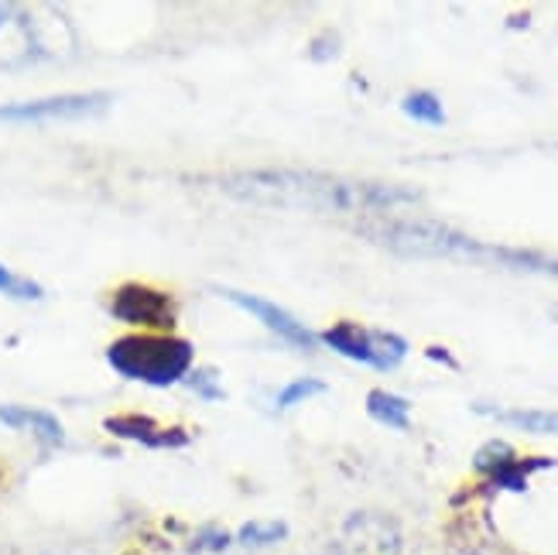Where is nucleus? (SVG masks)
I'll return each mask as SVG.
<instances>
[{
	"label": "nucleus",
	"instance_id": "1",
	"mask_svg": "<svg viewBox=\"0 0 558 555\" xmlns=\"http://www.w3.org/2000/svg\"><path fill=\"white\" fill-rule=\"evenodd\" d=\"M110 367L148 388H172L185 381L196 360V347L172 333H128L107 347Z\"/></svg>",
	"mask_w": 558,
	"mask_h": 555
},
{
	"label": "nucleus",
	"instance_id": "2",
	"mask_svg": "<svg viewBox=\"0 0 558 555\" xmlns=\"http://www.w3.org/2000/svg\"><path fill=\"white\" fill-rule=\"evenodd\" d=\"M110 316L141 333H172L179 326V302L172 292L144 281H124L110 295Z\"/></svg>",
	"mask_w": 558,
	"mask_h": 555
},
{
	"label": "nucleus",
	"instance_id": "3",
	"mask_svg": "<svg viewBox=\"0 0 558 555\" xmlns=\"http://www.w3.org/2000/svg\"><path fill=\"white\" fill-rule=\"evenodd\" d=\"M319 340L347 360H356L363 367H374V371H395L401 360L408 357V340H401L398 333H387V329H363L356 323H336L329 326Z\"/></svg>",
	"mask_w": 558,
	"mask_h": 555
},
{
	"label": "nucleus",
	"instance_id": "4",
	"mask_svg": "<svg viewBox=\"0 0 558 555\" xmlns=\"http://www.w3.org/2000/svg\"><path fill=\"white\" fill-rule=\"evenodd\" d=\"M107 104H110V96H104V93L45 96V100L4 104V107H0V120H14V124H41V120H72V117L104 113Z\"/></svg>",
	"mask_w": 558,
	"mask_h": 555
},
{
	"label": "nucleus",
	"instance_id": "5",
	"mask_svg": "<svg viewBox=\"0 0 558 555\" xmlns=\"http://www.w3.org/2000/svg\"><path fill=\"white\" fill-rule=\"evenodd\" d=\"M220 295H223V299H230V302H233V305H240V309H247L257 323H264L271 333H278L281 340H284V343H291V347L312 350L315 343H319V336H315L312 329H305L295 316H291V312H284L281 305H275V302H268V299L247 295V292H230V288H220Z\"/></svg>",
	"mask_w": 558,
	"mask_h": 555
},
{
	"label": "nucleus",
	"instance_id": "6",
	"mask_svg": "<svg viewBox=\"0 0 558 555\" xmlns=\"http://www.w3.org/2000/svg\"><path fill=\"white\" fill-rule=\"evenodd\" d=\"M104 429L113 439H128L148 449H182L189 446V432L182 425H158L151 415H110Z\"/></svg>",
	"mask_w": 558,
	"mask_h": 555
},
{
	"label": "nucleus",
	"instance_id": "7",
	"mask_svg": "<svg viewBox=\"0 0 558 555\" xmlns=\"http://www.w3.org/2000/svg\"><path fill=\"white\" fill-rule=\"evenodd\" d=\"M41 56L35 17L17 8H0V65H21Z\"/></svg>",
	"mask_w": 558,
	"mask_h": 555
},
{
	"label": "nucleus",
	"instance_id": "8",
	"mask_svg": "<svg viewBox=\"0 0 558 555\" xmlns=\"http://www.w3.org/2000/svg\"><path fill=\"white\" fill-rule=\"evenodd\" d=\"M0 425L32 432L41 443L59 446L65 439V429L52 412H41V408H24V405H0Z\"/></svg>",
	"mask_w": 558,
	"mask_h": 555
},
{
	"label": "nucleus",
	"instance_id": "9",
	"mask_svg": "<svg viewBox=\"0 0 558 555\" xmlns=\"http://www.w3.org/2000/svg\"><path fill=\"white\" fill-rule=\"evenodd\" d=\"M555 460H548V456H514L511 463H504L500 470H494L487 476V487L490 491H527V480L531 473H538V470H551Z\"/></svg>",
	"mask_w": 558,
	"mask_h": 555
},
{
	"label": "nucleus",
	"instance_id": "10",
	"mask_svg": "<svg viewBox=\"0 0 558 555\" xmlns=\"http://www.w3.org/2000/svg\"><path fill=\"white\" fill-rule=\"evenodd\" d=\"M476 412H487L524 432H538V436H558V412H538V408H511V412H500V408H487V405H476Z\"/></svg>",
	"mask_w": 558,
	"mask_h": 555
},
{
	"label": "nucleus",
	"instance_id": "11",
	"mask_svg": "<svg viewBox=\"0 0 558 555\" xmlns=\"http://www.w3.org/2000/svg\"><path fill=\"white\" fill-rule=\"evenodd\" d=\"M367 415L387 429H398L404 432L411 425V401H404L401 395H391V391H371L367 395Z\"/></svg>",
	"mask_w": 558,
	"mask_h": 555
},
{
	"label": "nucleus",
	"instance_id": "12",
	"mask_svg": "<svg viewBox=\"0 0 558 555\" xmlns=\"http://www.w3.org/2000/svg\"><path fill=\"white\" fill-rule=\"evenodd\" d=\"M466 251H473V254H490V257H497L504 264H511V268L558 275V257H545V254H535V251H507V248H480V244H466Z\"/></svg>",
	"mask_w": 558,
	"mask_h": 555
},
{
	"label": "nucleus",
	"instance_id": "13",
	"mask_svg": "<svg viewBox=\"0 0 558 555\" xmlns=\"http://www.w3.org/2000/svg\"><path fill=\"white\" fill-rule=\"evenodd\" d=\"M288 539V524L278 521V518H268V521H247L240 532L233 535L236 545L244 548H271V545H281Z\"/></svg>",
	"mask_w": 558,
	"mask_h": 555
},
{
	"label": "nucleus",
	"instance_id": "14",
	"mask_svg": "<svg viewBox=\"0 0 558 555\" xmlns=\"http://www.w3.org/2000/svg\"><path fill=\"white\" fill-rule=\"evenodd\" d=\"M401 110H404L411 120H418V124H428V128H442V124H446V107H442L439 96L428 93V89L408 93L404 100H401Z\"/></svg>",
	"mask_w": 558,
	"mask_h": 555
},
{
	"label": "nucleus",
	"instance_id": "15",
	"mask_svg": "<svg viewBox=\"0 0 558 555\" xmlns=\"http://www.w3.org/2000/svg\"><path fill=\"white\" fill-rule=\"evenodd\" d=\"M514 446H507L504 439H490V443H483L473 456V470L483 473V476H490L494 470H500L504 463H511L514 460Z\"/></svg>",
	"mask_w": 558,
	"mask_h": 555
},
{
	"label": "nucleus",
	"instance_id": "16",
	"mask_svg": "<svg viewBox=\"0 0 558 555\" xmlns=\"http://www.w3.org/2000/svg\"><path fill=\"white\" fill-rule=\"evenodd\" d=\"M323 391H326V384L319 377H299V381H291V384H284V388H281L278 408H295V405H302V401H308L315 395H323Z\"/></svg>",
	"mask_w": 558,
	"mask_h": 555
},
{
	"label": "nucleus",
	"instance_id": "17",
	"mask_svg": "<svg viewBox=\"0 0 558 555\" xmlns=\"http://www.w3.org/2000/svg\"><path fill=\"white\" fill-rule=\"evenodd\" d=\"M0 292L11 295V299L35 302V299H41V285H38V281H32V278H21V275L8 272L4 264H0Z\"/></svg>",
	"mask_w": 558,
	"mask_h": 555
},
{
	"label": "nucleus",
	"instance_id": "18",
	"mask_svg": "<svg viewBox=\"0 0 558 555\" xmlns=\"http://www.w3.org/2000/svg\"><path fill=\"white\" fill-rule=\"evenodd\" d=\"M182 384H189V388L196 391L199 398H206V401H223L220 374H216V371H189V377Z\"/></svg>",
	"mask_w": 558,
	"mask_h": 555
},
{
	"label": "nucleus",
	"instance_id": "19",
	"mask_svg": "<svg viewBox=\"0 0 558 555\" xmlns=\"http://www.w3.org/2000/svg\"><path fill=\"white\" fill-rule=\"evenodd\" d=\"M233 545V535L227 532V528H220V524H213V528H199V535L192 539V552H227Z\"/></svg>",
	"mask_w": 558,
	"mask_h": 555
},
{
	"label": "nucleus",
	"instance_id": "20",
	"mask_svg": "<svg viewBox=\"0 0 558 555\" xmlns=\"http://www.w3.org/2000/svg\"><path fill=\"white\" fill-rule=\"evenodd\" d=\"M425 357H428V360H439V364H446V367H452V371L459 367V360H456L449 350H442V347H428Z\"/></svg>",
	"mask_w": 558,
	"mask_h": 555
}]
</instances>
